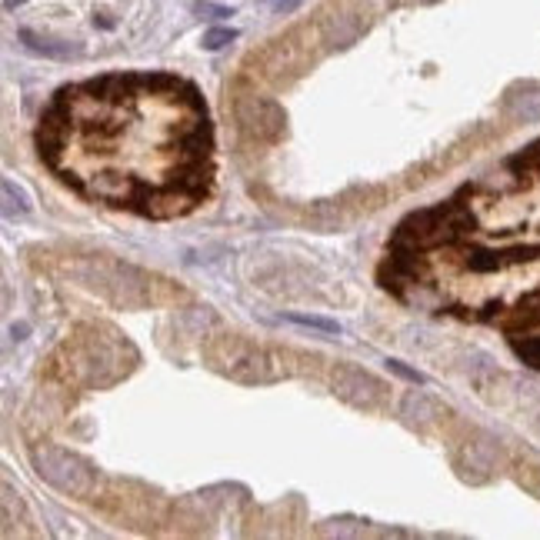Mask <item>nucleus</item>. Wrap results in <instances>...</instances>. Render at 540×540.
<instances>
[{
  "label": "nucleus",
  "mask_w": 540,
  "mask_h": 540,
  "mask_svg": "<svg viewBox=\"0 0 540 540\" xmlns=\"http://www.w3.org/2000/svg\"><path fill=\"white\" fill-rule=\"evenodd\" d=\"M207 357L213 360V367H220L224 374H230L234 380H243V384H267V380H277L280 370H277V357L264 350V347L243 344L237 337H220L213 340L207 350Z\"/></svg>",
  "instance_id": "nucleus-1"
},
{
  "label": "nucleus",
  "mask_w": 540,
  "mask_h": 540,
  "mask_svg": "<svg viewBox=\"0 0 540 540\" xmlns=\"http://www.w3.org/2000/svg\"><path fill=\"white\" fill-rule=\"evenodd\" d=\"M33 467L40 470V477L50 480L54 487L67 490L74 497H84L93 490V470L80 457L67 453L57 447H37L33 450Z\"/></svg>",
  "instance_id": "nucleus-2"
},
{
  "label": "nucleus",
  "mask_w": 540,
  "mask_h": 540,
  "mask_svg": "<svg viewBox=\"0 0 540 540\" xmlns=\"http://www.w3.org/2000/svg\"><path fill=\"white\" fill-rule=\"evenodd\" d=\"M330 387L337 397H344L347 404L354 407H367V410H374V407L384 404V387L377 384L370 374H363L357 367H333V374H330Z\"/></svg>",
  "instance_id": "nucleus-3"
},
{
  "label": "nucleus",
  "mask_w": 540,
  "mask_h": 540,
  "mask_svg": "<svg viewBox=\"0 0 540 540\" xmlns=\"http://www.w3.org/2000/svg\"><path fill=\"white\" fill-rule=\"evenodd\" d=\"M237 117H240V123H243L247 130H254L257 137H273L280 130V123H284V114L270 104V100H260V97H247V100L240 97Z\"/></svg>",
  "instance_id": "nucleus-4"
},
{
  "label": "nucleus",
  "mask_w": 540,
  "mask_h": 540,
  "mask_svg": "<svg viewBox=\"0 0 540 540\" xmlns=\"http://www.w3.org/2000/svg\"><path fill=\"white\" fill-rule=\"evenodd\" d=\"M20 37L27 40L30 50H37V54H47V57H67V54H70V47H57V44H50V40H40V37H33L30 30H24Z\"/></svg>",
  "instance_id": "nucleus-5"
},
{
  "label": "nucleus",
  "mask_w": 540,
  "mask_h": 540,
  "mask_svg": "<svg viewBox=\"0 0 540 540\" xmlns=\"http://www.w3.org/2000/svg\"><path fill=\"white\" fill-rule=\"evenodd\" d=\"M234 37V30H210L207 37H204V47H210V50H217V47H224L227 40Z\"/></svg>",
  "instance_id": "nucleus-6"
},
{
  "label": "nucleus",
  "mask_w": 540,
  "mask_h": 540,
  "mask_svg": "<svg viewBox=\"0 0 540 540\" xmlns=\"http://www.w3.org/2000/svg\"><path fill=\"white\" fill-rule=\"evenodd\" d=\"M294 320H297V324H310V327H320V330H330V333L337 330V324H327V320H317V317H294Z\"/></svg>",
  "instance_id": "nucleus-7"
}]
</instances>
